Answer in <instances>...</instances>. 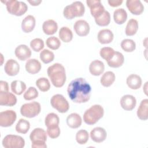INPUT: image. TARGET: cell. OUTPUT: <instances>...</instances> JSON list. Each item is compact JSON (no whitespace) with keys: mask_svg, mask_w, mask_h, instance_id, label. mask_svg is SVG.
<instances>
[{"mask_svg":"<svg viewBox=\"0 0 148 148\" xmlns=\"http://www.w3.org/2000/svg\"><path fill=\"white\" fill-rule=\"evenodd\" d=\"M16 57L20 61H25L31 56V49L25 45H18L14 50Z\"/></svg>","mask_w":148,"mask_h":148,"instance_id":"e0dca14e","label":"cell"},{"mask_svg":"<svg viewBox=\"0 0 148 148\" xmlns=\"http://www.w3.org/2000/svg\"><path fill=\"white\" fill-rule=\"evenodd\" d=\"M104 114L103 107L100 105H94L87 109L83 114V120L88 125L95 124Z\"/></svg>","mask_w":148,"mask_h":148,"instance_id":"3957f363","label":"cell"},{"mask_svg":"<svg viewBox=\"0 0 148 148\" xmlns=\"http://www.w3.org/2000/svg\"><path fill=\"white\" fill-rule=\"evenodd\" d=\"M73 28L76 34L80 36H85L89 34V24L84 20H79L76 21L73 25Z\"/></svg>","mask_w":148,"mask_h":148,"instance_id":"4fadbf2b","label":"cell"},{"mask_svg":"<svg viewBox=\"0 0 148 148\" xmlns=\"http://www.w3.org/2000/svg\"><path fill=\"white\" fill-rule=\"evenodd\" d=\"M136 104V98L132 95H125L120 99V105L121 108L128 111L134 109Z\"/></svg>","mask_w":148,"mask_h":148,"instance_id":"ac0fdd59","label":"cell"},{"mask_svg":"<svg viewBox=\"0 0 148 148\" xmlns=\"http://www.w3.org/2000/svg\"><path fill=\"white\" fill-rule=\"evenodd\" d=\"M137 116L141 120H146L148 119V99H143L137 110Z\"/></svg>","mask_w":148,"mask_h":148,"instance_id":"4316f807","label":"cell"},{"mask_svg":"<svg viewBox=\"0 0 148 148\" xmlns=\"http://www.w3.org/2000/svg\"><path fill=\"white\" fill-rule=\"evenodd\" d=\"M60 128L58 125L47 128V134L52 139L58 138L60 135Z\"/></svg>","mask_w":148,"mask_h":148,"instance_id":"ee69618b","label":"cell"},{"mask_svg":"<svg viewBox=\"0 0 148 148\" xmlns=\"http://www.w3.org/2000/svg\"><path fill=\"white\" fill-rule=\"evenodd\" d=\"M30 140L32 142V148H46L47 145V133L42 128H36L33 130L29 135Z\"/></svg>","mask_w":148,"mask_h":148,"instance_id":"5b68a950","label":"cell"},{"mask_svg":"<svg viewBox=\"0 0 148 148\" xmlns=\"http://www.w3.org/2000/svg\"><path fill=\"white\" fill-rule=\"evenodd\" d=\"M92 140L96 143H101L103 142L107 136L106 130L102 127H95L93 128L90 134Z\"/></svg>","mask_w":148,"mask_h":148,"instance_id":"9a60e30c","label":"cell"},{"mask_svg":"<svg viewBox=\"0 0 148 148\" xmlns=\"http://www.w3.org/2000/svg\"><path fill=\"white\" fill-rule=\"evenodd\" d=\"M47 73L51 83L56 87H61L66 82V72L64 66L60 63H55L50 66Z\"/></svg>","mask_w":148,"mask_h":148,"instance_id":"7a4b0ae2","label":"cell"},{"mask_svg":"<svg viewBox=\"0 0 148 148\" xmlns=\"http://www.w3.org/2000/svg\"><path fill=\"white\" fill-rule=\"evenodd\" d=\"M106 62L108 65L111 68H119L124 64V57L121 53L114 51Z\"/></svg>","mask_w":148,"mask_h":148,"instance_id":"d6986e66","label":"cell"},{"mask_svg":"<svg viewBox=\"0 0 148 148\" xmlns=\"http://www.w3.org/2000/svg\"><path fill=\"white\" fill-rule=\"evenodd\" d=\"M123 0H108V2L110 6L117 7L123 3Z\"/></svg>","mask_w":148,"mask_h":148,"instance_id":"f6af8a7d","label":"cell"},{"mask_svg":"<svg viewBox=\"0 0 148 148\" xmlns=\"http://www.w3.org/2000/svg\"><path fill=\"white\" fill-rule=\"evenodd\" d=\"M138 22L134 18L130 19L125 27V34L127 36H133L138 31Z\"/></svg>","mask_w":148,"mask_h":148,"instance_id":"1f68e13d","label":"cell"},{"mask_svg":"<svg viewBox=\"0 0 148 148\" xmlns=\"http://www.w3.org/2000/svg\"><path fill=\"white\" fill-rule=\"evenodd\" d=\"M126 83L131 89L138 90L141 87L142 81L141 77L139 75L131 74L127 77Z\"/></svg>","mask_w":148,"mask_h":148,"instance_id":"d4e9b609","label":"cell"},{"mask_svg":"<svg viewBox=\"0 0 148 148\" xmlns=\"http://www.w3.org/2000/svg\"><path fill=\"white\" fill-rule=\"evenodd\" d=\"M105 70V65L101 61L96 60L92 61L89 65V71L92 75L99 76Z\"/></svg>","mask_w":148,"mask_h":148,"instance_id":"44dd1931","label":"cell"},{"mask_svg":"<svg viewBox=\"0 0 148 148\" xmlns=\"http://www.w3.org/2000/svg\"><path fill=\"white\" fill-rule=\"evenodd\" d=\"M89 139V134L86 130H80L76 134V140L80 145L86 144Z\"/></svg>","mask_w":148,"mask_h":148,"instance_id":"f35d334b","label":"cell"},{"mask_svg":"<svg viewBox=\"0 0 148 148\" xmlns=\"http://www.w3.org/2000/svg\"><path fill=\"white\" fill-rule=\"evenodd\" d=\"M4 70L8 75L14 76L18 73L20 71V65L16 60L9 59L5 64Z\"/></svg>","mask_w":148,"mask_h":148,"instance_id":"2e32d148","label":"cell"},{"mask_svg":"<svg viewBox=\"0 0 148 148\" xmlns=\"http://www.w3.org/2000/svg\"><path fill=\"white\" fill-rule=\"evenodd\" d=\"M42 29L43 32L48 35L54 34L58 29L57 23L52 19L47 20L43 23Z\"/></svg>","mask_w":148,"mask_h":148,"instance_id":"cb8c5ba5","label":"cell"},{"mask_svg":"<svg viewBox=\"0 0 148 148\" xmlns=\"http://www.w3.org/2000/svg\"><path fill=\"white\" fill-rule=\"evenodd\" d=\"M10 87L12 91L18 95L23 94L26 89V84L21 80H16L11 83Z\"/></svg>","mask_w":148,"mask_h":148,"instance_id":"f546056e","label":"cell"},{"mask_svg":"<svg viewBox=\"0 0 148 148\" xmlns=\"http://www.w3.org/2000/svg\"><path fill=\"white\" fill-rule=\"evenodd\" d=\"M115 78V74L113 72L107 71L104 73L101 77L100 82L103 86L108 87L114 83Z\"/></svg>","mask_w":148,"mask_h":148,"instance_id":"f1b7e54d","label":"cell"},{"mask_svg":"<svg viewBox=\"0 0 148 148\" xmlns=\"http://www.w3.org/2000/svg\"><path fill=\"white\" fill-rule=\"evenodd\" d=\"M86 3L90 9L91 14L94 18L99 17L105 10L100 0H87Z\"/></svg>","mask_w":148,"mask_h":148,"instance_id":"8fae6325","label":"cell"},{"mask_svg":"<svg viewBox=\"0 0 148 148\" xmlns=\"http://www.w3.org/2000/svg\"><path fill=\"white\" fill-rule=\"evenodd\" d=\"M85 8L83 3L80 1H75L64 8L63 15L66 19L71 20L76 17L83 16Z\"/></svg>","mask_w":148,"mask_h":148,"instance_id":"277c9868","label":"cell"},{"mask_svg":"<svg viewBox=\"0 0 148 148\" xmlns=\"http://www.w3.org/2000/svg\"><path fill=\"white\" fill-rule=\"evenodd\" d=\"M0 91H9V86L8 82L3 80H1Z\"/></svg>","mask_w":148,"mask_h":148,"instance_id":"bcb514c9","label":"cell"},{"mask_svg":"<svg viewBox=\"0 0 148 148\" xmlns=\"http://www.w3.org/2000/svg\"><path fill=\"white\" fill-rule=\"evenodd\" d=\"M115 51L113 49L110 47H104L101 49L99 51V54L101 57L106 60V61L110 58L112 55L114 53Z\"/></svg>","mask_w":148,"mask_h":148,"instance_id":"7bdbcfd3","label":"cell"},{"mask_svg":"<svg viewBox=\"0 0 148 148\" xmlns=\"http://www.w3.org/2000/svg\"><path fill=\"white\" fill-rule=\"evenodd\" d=\"M17 103L16 97L9 91H0V105L12 106Z\"/></svg>","mask_w":148,"mask_h":148,"instance_id":"7c38bea8","label":"cell"},{"mask_svg":"<svg viewBox=\"0 0 148 148\" xmlns=\"http://www.w3.org/2000/svg\"><path fill=\"white\" fill-rule=\"evenodd\" d=\"M121 47L125 52H132L136 49V43L132 39H125L121 42Z\"/></svg>","mask_w":148,"mask_h":148,"instance_id":"d590c367","label":"cell"},{"mask_svg":"<svg viewBox=\"0 0 148 148\" xmlns=\"http://www.w3.org/2000/svg\"><path fill=\"white\" fill-rule=\"evenodd\" d=\"M30 46L34 51L38 52L43 49L44 42L40 38H35L31 41Z\"/></svg>","mask_w":148,"mask_h":148,"instance_id":"b9f144b4","label":"cell"},{"mask_svg":"<svg viewBox=\"0 0 148 148\" xmlns=\"http://www.w3.org/2000/svg\"><path fill=\"white\" fill-rule=\"evenodd\" d=\"M59 38L65 43H68L72 40L73 33L71 29L67 27H62L59 31Z\"/></svg>","mask_w":148,"mask_h":148,"instance_id":"4dcf8cb0","label":"cell"},{"mask_svg":"<svg viewBox=\"0 0 148 148\" xmlns=\"http://www.w3.org/2000/svg\"><path fill=\"white\" fill-rule=\"evenodd\" d=\"M39 93L38 90L34 87H29L24 94V98L27 101L32 100L38 97Z\"/></svg>","mask_w":148,"mask_h":148,"instance_id":"60d3db41","label":"cell"},{"mask_svg":"<svg viewBox=\"0 0 148 148\" xmlns=\"http://www.w3.org/2000/svg\"><path fill=\"white\" fill-rule=\"evenodd\" d=\"M28 2L32 6H38L39 5L41 2H42V1H34V0H32V1H28Z\"/></svg>","mask_w":148,"mask_h":148,"instance_id":"7dc6e473","label":"cell"},{"mask_svg":"<svg viewBox=\"0 0 148 148\" xmlns=\"http://www.w3.org/2000/svg\"><path fill=\"white\" fill-rule=\"evenodd\" d=\"M50 103L53 108L61 113H66L69 109L68 101L61 94L54 95L50 99Z\"/></svg>","mask_w":148,"mask_h":148,"instance_id":"ba28073f","label":"cell"},{"mask_svg":"<svg viewBox=\"0 0 148 148\" xmlns=\"http://www.w3.org/2000/svg\"><path fill=\"white\" fill-rule=\"evenodd\" d=\"M94 19L97 25L101 27H105L109 24L110 22V15L109 12L105 10L99 17Z\"/></svg>","mask_w":148,"mask_h":148,"instance_id":"e575fe53","label":"cell"},{"mask_svg":"<svg viewBox=\"0 0 148 148\" xmlns=\"http://www.w3.org/2000/svg\"><path fill=\"white\" fill-rule=\"evenodd\" d=\"M17 118L16 113L12 110H7L0 113V125L2 127L11 126Z\"/></svg>","mask_w":148,"mask_h":148,"instance_id":"30bf717a","label":"cell"},{"mask_svg":"<svg viewBox=\"0 0 148 148\" xmlns=\"http://www.w3.org/2000/svg\"><path fill=\"white\" fill-rule=\"evenodd\" d=\"M127 18V12L123 8L116 9L113 13V19L117 24H123L125 22Z\"/></svg>","mask_w":148,"mask_h":148,"instance_id":"83f0119b","label":"cell"},{"mask_svg":"<svg viewBox=\"0 0 148 148\" xmlns=\"http://www.w3.org/2000/svg\"><path fill=\"white\" fill-rule=\"evenodd\" d=\"M40 104L36 101L25 103L20 108L21 115L27 118L35 117L40 113Z\"/></svg>","mask_w":148,"mask_h":148,"instance_id":"52a82bcc","label":"cell"},{"mask_svg":"<svg viewBox=\"0 0 148 148\" xmlns=\"http://www.w3.org/2000/svg\"><path fill=\"white\" fill-rule=\"evenodd\" d=\"M30 123L29 122L23 119H20L16 125V131L20 134H25L29 130Z\"/></svg>","mask_w":148,"mask_h":148,"instance_id":"836d02e7","label":"cell"},{"mask_svg":"<svg viewBox=\"0 0 148 148\" xmlns=\"http://www.w3.org/2000/svg\"><path fill=\"white\" fill-rule=\"evenodd\" d=\"M67 92L70 99L73 102L85 103L90 98L91 87L84 78L79 77L70 82L68 86Z\"/></svg>","mask_w":148,"mask_h":148,"instance_id":"6da1fadb","label":"cell"},{"mask_svg":"<svg viewBox=\"0 0 148 148\" xmlns=\"http://www.w3.org/2000/svg\"><path fill=\"white\" fill-rule=\"evenodd\" d=\"M36 86L42 92H46L50 90V83L46 77H40L36 81Z\"/></svg>","mask_w":148,"mask_h":148,"instance_id":"74e56055","label":"cell"},{"mask_svg":"<svg viewBox=\"0 0 148 148\" xmlns=\"http://www.w3.org/2000/svg\"><path fill=\"white\" fill-rule=\"evenodd\" d=\"M66 124L71 128H77L82 125V120L80 116L76 113H72L66 117Z\"/></svg>","mask_w":148,"mask_h":148,"instance_id":"484cf974","label":"cell"},{"mask_svg":"<svg viewBox=\"0 0 148 148\" xmlns=\"http://www.w3.org/2000/svg\"><path fill=\"white\" fill-rule=\"evenodd\" d=\"M126 6L129 11L134 15H140L144 10L143 5L139 0H127Z\"/></svg>","mask_w":148,"mask_h":148,"instance_id":"5bb4252c","label":"cell"},{"mask_svg":"<svg viewBox=\"0 0 148 148\" xmlns=\"http://www.w3.org/2000/svg\"><path fill=\"white\" fill-rule=\"evenodd\" d=\"M36 20L32 15H28L22 21L21 29L25 33H29L32 31L35 27Z\"/></svg>","mask_w":148,"mask_h":148,"instance_id":"603a6c76","label":"cell"},{"mask_svg":"<svg viewBox=\"0 0 148 148\" xmlns=\"http://www.w3.org/2000/svg\"><path fill=\"white\" fill-rule=\"evenodd\" d=\"M39 57L44 64H49L54 60V54L48 49H43L40 53Z\"/></svg>","mask_w":148,"mask_h":148,"instance_id":"8d00e7d4","label":"cell"},{"mask_svg":"<svg viewBox=\"0 0 148 148\" xmlns=\"http://www.w3.org/2000/svg\"><path fill=\"white\" fill-rule=\"evenodd\" d=\"M114 38L113 32L109 29L100 30L97 35L98 42L101 44H108L111 43Z\"/></svg>","mask_w":148,"mask_h":148,"instance_id":"ffe728a7","label":"cell"},{"mask_svg":"<svg viewBox=\"0 0 148 148\" xmlns=\"http://www.w3.org/2000/svg\"><path fill=\"white\" fill-rule=\"evenodd\" d=\"M6 6L8 12L13 15L21 16L25 13L28 10V6L25 3L16 0L1 1Z\"/></svg>","mask_w":148,"mask_h":148,"instance_id":"8992f818","label":"cell"},{"mask_svg":"<svg viewBox=\"0 0 148 148\" xmlns=\"http://www.w3.org/2000/svg\"><path fill=\"white\" fill-rule=\"evenodd\" d=\"M59 123H60L59 117L57 114L54 113H50L47 114L45 117V123L47 128L58 125Z\"/></svg>","mask_w":148,"mask_h":148,"instance_id":"d6a6232c","label":"cell"},{"mask_svg":"<svg viewBox=\"0 0 148 148\" xmlns=\"http://www.w3.org/2000/svg\"><path fill=\"white\" fill-rule=\"evenodd\" d=\"M46 44L47 46L51 50H57L61 46L60 39L56 36H51L46 39Z\"/></svg>","mask_w":148,"mask_h":148,"instance_id":"ab89813d","label":"cell"},{"mask_svg":"<svg viewBox=\"0 0 148 148\" xmlns=\"http://www.w3.org/2000/svg\"><path fill=\"white\" fill-rule=\"evenodd\" d=\"M2 146L5 148H23L25 146V140L20 136L10 134L3 138Z\"/></svg>","mask_w":148,"mask_h":148,"instance_id":"9c48e42d","label":"cell"},{"mask_svg":"<svg viewBox=\"0 0 148 148\" xmlns=\"http://www.w3.org/2000/svg\"><path fill=\"white\" fill-rule=\"evenodd\" d=\"M147 82L145 83V85H144V86H143V91H144V92H145V94L146 95H147Z\"/></svg>","mask_w":148,"mask_h":148,"instance_id":"c3c4849f","label":"cell"},{"mask_svg":"<svg viewBox=\"0 0 148 148\" xmlns=\"http://www.w3.org/2000/svg\"><path fill=\"white\" fill-rule=\"evenodd\" d=\"M25 69L30 74H36L38 73L41 69V64L40 62L35 58L29 59L25 63Z\"/></svg>","mask_w":148,"mask_h":148,"instance_id":"7402d4cb","label":"cell"}]
</instances>
